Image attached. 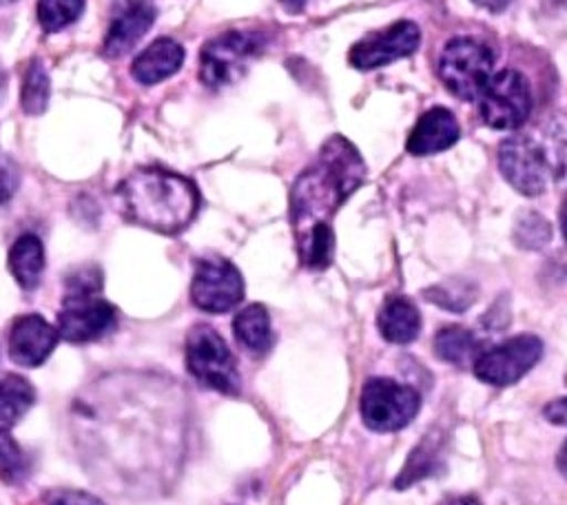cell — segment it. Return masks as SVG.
Listing matches in <instances>:
<instances>
[{"instance_id":"obj_12","label":"cell","mask_w":567,"mask_h":505,"mask_svg":"<svg viewBox=\"0 0 567 505\" xmlns=\"http://www.w3.org/2000/svg\"><path fill=\"white\" fill-rule=\"evenodd\" d=\"M421 42V31L412 20H399L383 31L361 38L350 49V64L359 71L385 66L399 58L412 55Z\"/></svg>"},{"instance_id":"obj_32","label":"cell","mask_w":567,"mask_h":505,"mask_svg":"<svg viewBox=\"0 0 567 505\" xmlns=\"http://www.w3.org/2000/svg\"><path fill=\"white\" fill-rule=\"evenodd\" d=\"M281 7L288 11V13H299L308 0H279Z\"/></svg>"},{"instance_id":"obj_7","label":"cell","mask_w":567,"mask_h":505,"mask_svg":"<svg viewBox=\"0 0 567 505\" xmlns=\"http://www.w3.org/2000/svg\"><path fill=\"white\" fill-rule=\"evenodd\" d=\"M476 102L481 120L496 131H514L523 126L532 113L529 84L516 69L496 71Z\"/></svg>"},{"instance_id":"obj_17","label":"cell","mask_w":567,"mask_h":505,"mask_svg":"<svg viewBox=\"0 0 567 505\" xmlns=\"http://www.w3.org/2000/svg\"><path fill=\"white\" fill-rule=\"evenodd\" d=\"M379 332L390 343H410L421 330V315L408 297H388L377 317Z\"/></svg>"},{"instance_id":"obj_37","label":"cell","mask_w":567,"mask_h":505,"mask_svg":"<svg viewBox=\"0 0 567 505\" xmlns=\"http://www.w3.org/2000/svg\"><path fill=\"white\" fill-rule=\"evenodd\" d=\"M565 385H567V372H565Z\"/></svg>"},{"instance_id":"obj_1","label":"cell","mask_w":567,"mask_h":505,"mask_svg":"<svg viewBox=\"0 0 567 505\" xmlns=\"http://www.w3.org/2000/svg\"><path fill=\"white\" fill-rule=\"evenodd\" d=\"M363 177L365 164L359 151L346 137L334 135L295 179L290 188V224L303 266L319 270L332 261L334 235L330 219Z\"/></svg>"},{"instance_id":"obj_26","label":"cell","mask_w":567,"mask_h":505,"mask_svg":"<svg viewBox=\"0 0 567 505\" xmlns=\"http://www.w3.org/2000/svg\"><path fill=\"white\" fill-rule=\"evenodd\" d=\"M27 472V458L20 445L7 434L0 432V476L4 481H18Z\"/></svg>"},{"instance_id":"obj_11","label":"cell","mask_w":567,"mask_h":505,"mask_svg":"<svg viewBox=\"0 0 567 505\" xmlns=\"http://www.w3.org/2000/svg\"><path fill=\"white\" fill-rule=\"evenodd\" d=\"M115 308L97 295H66L58 312V332L71 343L102 339L115 328Z\"/></svg>"},{"instance_id":"obj_35","label":"cell","mask_w":567,"mask_h":505,"mask_svg":"<svg viewBox=\"0 0 567 505\" xmlns=\"http://www.w3.org/2000/svg\"><path fill=\"white\" fill-rule=\"evenodd\" d=\"M560 226H563V235H565V241H567V195H565L563 206H560Z\"/></svg>"},{"instance_id":"obj_9","label":"cell","mask_w":567,"mask_h":505,"mask_svg":"<svg viewBox=\"0 0 567 505\" xmlns=\"http://www.w3.org/2000/svg\"><path fill=\"white\" fill-rule=\"evenodd\" d=\"M543 354V341L534 334H518L498 346L481 350L474 374L492 385H509L527 374Z\"/></svg>"},{"instance_id":"obj_25","label":"cell","mask_w":567,"mask_h":505,"mask_svg":"<svg viewBox=\"0 0 567 505\" xmlns=\"http://www.w3.org/2000/svg\"><path fill=\"white\" fill-rule=\"evenodd\" d=\"M430 297V301L452 310V312H461L465 310L472 301H474V288L465 281H450V284H441L434 286L425 292Z\"/></svg>"},{"instance_id":"obj_23","label":"cell","mask_w":567,"mask_h":505,"mask_svg":"<svg viewBox=\"0 0 567 505\" xmlns=\"http://www.w3.org/2000/svg\"><path fill=\"white\" fill-rule=\"evenodd\" d=\"M84 0H38V20L47 33H55L80 18Z\"/></svg>"},{"instance_id":"obj_18","label":"cell","mask_w":567,"mask_h":505,"mask_svg":"<svg viewBox=\"0 0 567 505\" xmlns=\"http://www.w3.org/2000/svg\"><path fill=\"white\" fill-rule=\"evenodd\" d=\"M7 266L22 290L38 288L44 270V246L40 237L31 233L20 235L9 248Z\"/></svg>"},{"instance_id":"obj_10","label":"cell","mask_w":567,"mask_h":505,"mask_svg":"<svg viewBox=\"0 0 567 505\" xmlns=\"http://www.w3.org/2000/svg\"><path fill=\"white\" fill-rule=\"evenodd\" d=\"M498 168L503 177L527 197L540 195L547 188L551 171L543 146L527 135H514L501 142Z\"/></svg>"},{"instance_id":"obj_4","label":"cell","mask_w":567,"mask_h":505,"mask_svg":"<svg viewBox=\"0 0 567 505\" xmlns=\"http://www.w3.org/2000/svg\"><path fill=\"white\" fill-rule=\"evenodd\" d=\"M186 368L206 388L221 394L239 392V370L221 334L210 326H195L186 337Z\"/></svg>"},{"instance_id":"obj_20","label":"cell","mask_w":567,"mask_h":505,"mask_svg":"<svg viewBox=\"0 0 567 505\" xmlns=\"http://www.w3.org/2000/svg\"><path fill=\"white\" fill-rule=\"evenodd\" d=\"M434 352L452 365H470L481 354V343L467 328L445 326L434 334Z\"/></svg>"},{"instance_id":"obj_5","label":"cell","mask_w":567,"mask_h":505,"mask_svg":"<svg viewBox=\"0 0 567 505\" xmlns=\"http://www.w3.org/2000/svg\"><path fill=\"white\" fill-rule=\"evenodd\" d=\"M264 47L266 38L257 31H226L208 40L199 53V80L210 89L235 82Z\"/></svg>"},{"instance_id":"obj_33","label":"cell","mask_w":567,"mask_h":505,"mask_svg":"<svg viewBox=\"0 0 567 505\" xmlns=\"http://www.w3.org/2000/svg\"><path fill=\"white\" fill-rule=\"evenodd\" d=\"M441 505H481V503L474 496H454V498L443 501Z\"/></svg>"},{"instance_id":"obj_36","label":"cell","mask_w":567,"mask_h":505,"mask_svg":"<svg viewBox=\"0 0 567 505\" xmlns=\"http://www.w3.org/2000/svg\"><path fill=\"white\" fill-rule=\"evenodd\" d=\"M9 2H16V0H0V4H9Z\"/></svg>"},{"instance_id":"obj_13","label":"cell","mask_w":567,"mask_h":505,"mask_svg":"<svg viewBox=\"0 0 567 505\" xmlns=\"http://www.w3.org/2000/svg\"><path fill=\"white\" fill-rule=\"evenodd\" d=\"M60 332L44 317L31 312L20 315L11 321L7 332V348L11 361L24 368H35L47 361V357L58 346Z\"/></svg>"},{"instance_id":"obj_34","label":"cell","mask_w":567,"mask_h":505,"mask_svg":"<svg viewBox=\"0 0 567 505\" xmlns=\"http://www.w3.org/2000/svg\"><path fill=\"white\" fill-rule=\"evenodd\" d=\"M556 463H558V470H560V474L567 478V441L563 443V447H560V452H558V458H556Z\"/></svg>"},{"instance_id":"obj_14","label":"cell","mask_w":567,"mask_h":505,"mask_svg":"<svg viewBox=\"0 0 567 505\" xmlns=\"http://www.w3.org/2000/svg\"><path fill=\"white\" fill-rule=\"evenodd\" d=\"M153 22L155 7L151 0H122L104 38V53L109 58H120L128 53L151 29Z\"/></svg>"},{"instance_id":"obj_15","label":"cell","mask_w":567,"mask_h":505,"mask_svg":"<svg viewBox=\"0 0 567 505\" xmlns=\"http://www.w3.org/2000/svg\"><path fill=\"white\" fill-rule=\"evenodd\" d=\"M461 137V128L452 111L434 106L425 111L408 135L405 148L412 155H432L450 148Z\"/></svg>"},{"instance_id":"obj_28","label":"cell","mask_w":567,"mask_h":505,"mask_svg":"<svg viewBox=\"0 0 567 505\" xmlns=\"http://www.w3.org/2000/svg\"><path fill=\"white\" fill-rule=\"evenodd\" d=\"M20 184V171L9 157H0V206L7 204Z\"/></svg>"},{"instance_id":"obj_30","label":"cell","mask_w":567,"mask_h":505,"mask_svg":"<svg viewBox=\"0 0 567 505\" xmlns=\"http://www.w3.org/2000/svg\"><path fill=\"white\" fill-rule=\"evenodd\" d=\"M543 416L556 425H567V399H556L549 401L543 408Z\"/></svg>"},{"instance_id":"obj_29","label":"cell","mask_w":567,"mask_h":505,"mask_svg":"<svg viewBox=\"0 0 567 505\" xmlns=\"http://www.w3.org/2000/svg\"><path fill=\"white\" fill-rule=\"evenodd\" d=\"M47 505H102L95 496L73 489H55L47 494Z\"/></svg>"},{"instance_id":"obj_22","label":"cell","mask_w":567,"mask_h":505,"mask_svg":"<svg viewBox=\"0 0 567 505\" xmlns=\"http://www.w3.org/2000/svg\"><path fill=\"white\" fill-rule=\"evenodd\" d=\"M49 102V75L38 58H33L27 64L24 78H22V93H20V104L22 111L29 115H38L47 109Z\"/></svg>"},{"instance_id":"obj_6","label":"cell","mask_w":567,"mask_h":505,"mask_svg":"<svg viewBox=\"0 0 567 505\" xmlns=\"http://www.w3.org/2000/svg\"><path fill=\"white\" fill-rule=\"evenodd\" d=\"M361 419L374 432H394L412 423L421 408V396L412 385L374 377L361 390Z\"/></svg>"},{"instance_id":"obj_27","label":"cell","mask_w":567,"mask_h":505,"mask_svg":"<svg viewBox=\"0 0 567 505\" xmlns=\"http://www.w3.org/2000/svg\"><path fill=\"white\" fill-rule=\"evenodd\" d=\"M516 241L525 248H540L547 244V239L551 237V228L549 224L536 215V213H527L525 217L518 219V226H516Z\"/></svg>"},{"instance_id":"obj_3","label":"cell","mask_w":567,"mask_h":505,"mask_svg":"<svg viewBox=\"0 0 567 505\" xmlns=\"http://www.w3.org/2000/svg\"><path fill=\"white\" fill-rule=\"evenodd\" d=\"M492 75L494 53L474 38H452L439 58V78L458 100H478Z\"/></svg>"},{"instance_id":"obj_31","label":"cell","mask_w":567,"mask_h":505,"mask_svg":"<svg viewBox=\"0 0 567 505\" xmlns=\"http://www.w3.org/2000/svg\"><path fill=\"white\" fill-rule=\"evenodd\" d=\"M474 4H478V7H483V9H487V11H492V13H498V11H503L512 0H472Z\"/></svg>"},{"instance_id":"obj_2","label":"cell","mask_w":567,"mask_h":505,"mask_svg":"<svg viewBox=\"0 0 567 505\" xmlns=\"http://www.w3.org/2000/svg\"><path fill=\"white\" fill-rule=\"evenodd\" d=\"M115 202L128 221L173 235L186 228L197 215L199 190L177 173L144 166L117 184Z\"/></svg>"},{"instance_id":"obj_8","label":"cell","mask_w":567,"mask_h":505,"mask_svg":"<svg viewBox=\"0 0 567 505\" xmlns=\"http://www.w3.org/2000/svg\"><path fill=\"white\" fill-rule=\"evenodd\" d=\"M244 297V279L239 270L224 257H204L197 259L190 299L193 303L210 315L233 310Z\"/></svg>"},{"instance_id":"obj_21","label":"cell","mask_w":567,"mask_h":505,"mask_svg":"<svg viewBox=\"0 0 567 505\" xmlns=\"http://www.w3.org/2000/svg\"><path fill=\"white\" fill-rule=\"evenodd\" d=\"M35 392L31 383L18 374L0 379V432H9L33 405Z\"/></svg>"},{"instance_id":"obj_16","label":"cell","mask_w":567,"mask_h":505,"mask_svg":"<svg viewBox=\"0 0 567 505\" xmlns=\"http://www.w3.org/2000/svg\"><path fill=\"white\" fill-rule=\"evenodd\" d=\"M184 62V47L173 38H157L131 64V73L142 84H155L177 73Z\"/></svg>"},{"instance_id":"obj_19","label":"cell","mask_w":567,"mask_h":505,"mask_svg":"<svg viewBox=\"0 0 567 505\" xmlns=\"http://www.w3.org/2000/svg\"><path fill=\"white\" fill-rule=\"evenodd\" d=\"M233 332L237 343L255 357H261L272 348L270 317L261 303H250L241 308L233 319Z\"/></svg>"},{"instance_id":"obj_24","label":"cell","mask_w":567,"mask_h":505,"mask_svg":"<svg viewBox=\"0 0 567 505\" xmlns=\"http://www.w3.org/2000/svg\"><path fill=\"white\" fill-rule=\"evenodd\" d=\"M436 454H439V443L434 439H423L419 447H414V452L410 454V458L405 461V467L401 472V476L396 478V487H405L423 476H427L432 472V467H436Z\"/></svg>"}]
</instances>
